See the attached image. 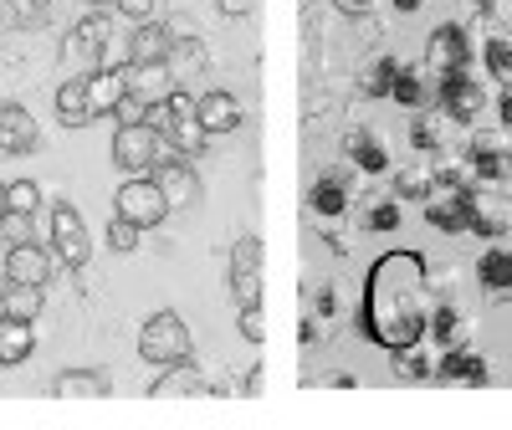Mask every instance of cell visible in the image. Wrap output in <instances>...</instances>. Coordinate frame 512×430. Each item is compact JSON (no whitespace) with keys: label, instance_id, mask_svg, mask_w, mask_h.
Wrapping results in <instances>:
<instances>
[{"label":"cell","instance_id":"6da1fadb","mask_svg":"<svg viewBox=\"0 0 512 430\" xmlns=\"http://www.w3.org/2000/svg\"><path fill=\"white\" fill-rule=\"evenodd\" d=\"M431 323V272H425L420 251H384L364 277V297L354 328L374 343V349H405V343L425 338Z\"/></svg>","mask_w":512,"mask_h":430},{"label":"cell","instance_id":"7a4b0ae2","mask_svg":"<svg viewBox=\"0 0 512 430\" xmlns=\"http://www.w3.org/2000/svg\"><path fill=\"white\" fill-rule=\"evenodd\" d=\"M139 354L149 364H190L195 359V338H190V323L180 313H154L144 328H139Z\"/></svg>","mask_w":512,"mask_h":430},{"label":"cell","instance_id":"3957f363","mask_svg":"<svg viewBox=\"0 0 512 430\" xmlns=\"http://www.w3.org/2000/svg\"><path fill=\"white\" fill-rule=\"evenodd\" d=\"M436 103L451 123H477L487 108V93L472 77V67H451V72H436Z\"/></svg>","mask_w":512,"mask_h":430},{"label":"cell","instance_id":"277c9868","mask_svg":"<svg viewBox=\"0 0 512 430\" xmlns=\"http://www.w3.org/2000/svg\"><path fill=\"white\" fill-rule=\"evenodd\" d=\"M164 159V139L149 123H118L113 134V164L123 175H154V164Z\"/></svg>","mask_w":512,"mask_h":430},{"label":"cell","instance_id":"5b68a950","mask_svg":"<svg viewBox=\"0 0 512 430\" xmlns=\"http://www.w3.org/2000/svg\"><path fill=\"white\" fill-rule=\"evenodd\" d=\"M113 205H118L123 221H134L139 231L159 226L164 215H169V200H164V190H159V180H154V175H128V185L113 195Z\"/></svg>","mask_w":512,"mask_h":430},{"label":"cell","instance_id":"8992f818","mask_svg":"<svg viewBox=\"0 0 512 430\" xmlns=\"http://www.w3.org/2000/svg\"><path fill=\"white\" fill-rule=\"evenodd\" d=\"M52 246H57V267H72V272L88 267L93 236H88V226H82L77 205H57L52 210Z\"/></svg>","mask_w":512,"mask_h":430},{"label":"cell","instance_id":"52a82bcc","mask_svg":"<svg viewBox=\"0 0 512 430\" xmlns=\"http://www.w3.org/2000/svg\"><path fill=\"white\" fill-rule=\"evenodd\" d=\"M482 200V185H461V190H436L431 200H425V221H431L436 231L446 236H461L466 226H472V210Z\"/></svg>","mask_w":512,"mask_h":430},{"label":"cell","instance_id":"ba28073f","mask_svg":"<svg viewBox=\"0 0 512 430\" xmlns=\"http://www.w3.org/2000/svg\"><path fill=\"white\" fill-rule=\"evenodd\" d=\"M425 62H431V77L436 72H451V67H472L477 62V41L472 31H466L461 21H446L431 31V52H425Z\"/></svg>","mask_w":512,"mask_h":430},{"label":"cell","instance_id":"9c48e42d","mask_svg":"<svg viewBox=\"0 0 512 430\" xmlns=\"http://www.w3.org/2000/svg\"><path fill=\"white\" fill-rule=\"evenodd\" d=\"M466 164H472V180L482 185L507 180V128H477L472 144H466Z\"/></svg>","mask_w":512,"mask_h":430},{"label":"cell","instance_id":"30bf717a","mask_svg":"<svg viewBox=\"0 0 512 430\" xmlns=\"http://www.w3.org/2000/svg\"><path fill=\"white\" fill-rule=\"evenodd\" d=\"M154 180H159L169 210H190V205H200V175H195V164H190L185 154L159 159V164H154Z\"/></svg>","mask_w":512,"mask_h":430},{"label":"cell","instance_id":"8fae6325","mask_svg":"<svg viewBox=\"0 0 512 430\" xmlns=\"http://www.w3.org/2000/svg\"><path fill=\"white\" fill-rule=\"evenodd\" d=\"M57 267L52 251H41L36 241L31 246H6V272H0V282H26V287H47Z\"/></svg>","mask_w":512,"mask_h":430},{"label":"cell","instance_id":"7c38bea8","mask_svg":"<svg viewBox=\"0 0 512 430\" xmlns=\"http://www.w3.org/2000/svg\"><path fill=\"white\" fill-rule=\"evenodd\" d=\"M108 41H113V21H108L103 11H93V16H82V21L72 26V36H67V52H72V57H82L88 67H103V57H108Z\"/></svg>","mask_w":512,"mask_h":430},{"label":"cell","instance_id":"4fadbf2b","mask_svg":"<svg viewBox=\"0 0 512 430\" xmlns=\"http://www.w3.org/2000/svg\"><path fill=\"white\" fill-rule=\"evenodd\" d=\"M195 123L205 128V139L231 134V128L241 123V103H236V93H226V88L200 93V98H195Z\"/></svg>","mask_w":512,"mask_h":430},{"label":"cell","instance_id":"5bb4252c","mask_svg":"<svg viewBox=\"0 0 512 430\" xmlns=\"http://www.w3.org/2000/svg\"><path fill=\"white\" fill-rule=\"evenodd\" d=\"M436 379H441V384H487V379H492V364H487V354L456 343V349H446V354L436 359Z\"/></svg>","mask_w":512,"mask_h":430},{"label":"cell","instance_id":"9a60e30c","mask_svg":"<svg viewBox=\"0 0 512 430\" xmlns=\"http://www.w3.org/2000/svg\"><path fill=\"white\" fill-rule=\"evenodd\" d=\"M123 82L128 93L144 103H164L175 93V77H169V62H123Z\"/></svg>","mask_w":512,"mask_h":430},{"label":"cell","instance_id":"2e32d148","mask_svg":"<svg viewBox=\"0 0 512 430\" xmlns=\"http://www.w3.org/2000/svg\"><path fill=\"white\" fill-rule=\"evenodd\" d=\"M154 400H175V395H226V384H210L200 379L190 364H164V374L154 379Z\"/></svg>","mask_w":512,"mask_h":430},{"label":"cell","instance_id":"e0dca14e","mask_svg":"<svg viewBox=\"0 0 512 430\" xmlns=\"http://www.w3.org/2000/svg\"><path fill=\"white\" fill-rule=\"evenodd\" d=\"M36 144H41L36 118H31L21 103H6V108H0V149H6V154L16 159V154H31Z\"/></svg>","mask_w":512,"mask_h":430},{"label":"cell","instance_id":"ac0fdd59","mask_svg":"<svg viewBox=\"0 0 512 430\" xmlns=\"http://www.w3.org/2000/svg\"><path fill=\"white\" fill-rule=\"evenodd\" d=\"M344 154H349V164L364 169V175H384V169H390V149H384V139L364 123L344 134Z\"/></svg>","mask_w":512,"mask_h":430},{"label":"cell","instance_id":"d6986e66","mask_svg":"<svg viewBox=\"0 0 512 430\" xmlns=\"http://www.w3.org/2000/svg\"><path fill=\"white\" fill-rule=\"evenodd\" d=\"M477 282L497 297V303H512V246H487V251H482Z\"/></svg>","mask_w":512,"mask_h":430},{"label":"cell","instance_id":"ffe728a7","mask_svg":"<svg viewBox=\"0 0 512 430\" xmlns=\"http://www.w3.org/2000/svg\"><path fill=\"white\" fill-rule=\"evenodd\" d=\"M36 349V328L26 318H11V313H0V369H16L26 364Z\"/></svg>","mask_w":512,"mask_h":430},{"label":"cell","instance_id":"44dd1931","mask_svg":"<svg viewBox=\"0 0 512 430\" xmlns=\"http://www.w3.org/2000/svg\"><path fill=\"white\" fill-rule=\"evenodd\" d=\"M400 108H431L436 103V77L425 72V67H400V77H395V93H390Z\"/></svg>","mask_w":512,"mask_h":430},{"label":"cell","instance_id":"7402d4cb","mask_svg":"<svg viewBox=\"0 0 512 430\" xmlns=\"http://www.w3.org/2000/svg\"><path fill=\"white\" fill-rule=\"evenodd\" d=\"M466 231L482 236V241H502V236L512 231V205L497 200V195H482L477 210H472V226H466Z\"/></svg>","mask_w":512,"mask_h":430},{"label":"cell","instance_id":"603a6c76","mask_svg":"<svg viewBox=\"0 0 512 430\" xmlns=\"http://www.w3.org/2000/svg\"><path fill=\"white\" fill-rule=\"evenodd\" d=\"M108 390H113V384H108V374H98V369H67V374H57V384H52L57 400H103Z\"/></svg>","mask_w":512,"mask_h":430},{"label":"cell","instance_id":"cb8c5ba5","mask_svg":"<svg viewBox=\"0 0 512 430\" xmlns=\"http://www.w3.org/2000/svg\"><path fill=\"white\" fill-rule=\"evenodd\" d=\"M123 93H128V82H123V67H98V72L88 77V113H93V118L113 113Z\"/></svg>","mask_w":512,"mask_h":430},{"label":"cell","instance_id":"d4e9b609","mask_svg":"<svg viewBox=\"0 0 512 430\" xmlns=\"http://www.w3.org/2000/svg\"><path fill=\"white\" fill-rule=\"evenodd\" d=\"M169 52H175V36H169V26H159V21L134 26V41H128V62H169Z\"/></svg>","mask_w":512,"mask_h":430},{"label":"cell","instance_id":"484cf974","mask_svg":"<svg viewBox=\"0 0 512 430\" xmlns=\"http://www.w3.org/2000/svg\"><path fill=\"white\" fill-rule=\"evenodd\" d=\"M308 205L323 215V221H338V215H349V180H344V175H318L313 190H308Z\"/></svg>","mask_w":512,"mask_h":430},{"label":"cell","instance_id":"4316f807","mask_svg":"<svg viewBox=\"0 0 512 430\" xmlns=\"http://www.w3.org/2000/svg\"><path fill=\"white\" fill-rule=\"evenodd\" d=\"M425 333H431L441 349H456V343H466V333H472V318H466L456 303H436V308H431V323H425Z\"/></svg>","mask_w":512,"mask_h":430},{"label":"cell","instance_id":"83f0119b","mask_svg":"<svg viewBox=\"0 0 512 430\" xmlns=\"http://www.w3.org/2000/svg\"><path fill=\"white\" fill-rule=\"evenodd\" d=\"M41 308H47V292H41V287H26V282H0V313L36 323V318H41Z\"/></svg>","mask_w":512,"mask_h":430},{"label":"cell","instance_id":"f1b7e54d","mask_svg":"<svg viewBox=\"0 0 512 430\" xmlns=\"http://www.w3.org/2000/svg\"><path fill=\"white\" fill-rule=\"evenodd\" d=\"M57 118L67 128L93 123V113H88V77H72V82H62V88H57Z\"/></svg>","mask_w":512,"mask_h":430},{"label":"cell","instance_id":"f546056e","mask_svg":"<svg viewBox=\"0 0 512 430\" xmlns=\"http://www.w3.org/2000/svg\"><path fill=\"white\" fill-rule=\"evenodd\" d=\"M395 379H405V384L436 379V359L425 354V338H420V343H405V349H395Z\"/></svg>","mask_w":512,"mask_h":430},{"label":"cell","instance_id":"4dcf8cb0","mask_svg":"<svg viewBox=\"0 0 512 430\" xmlns=\"http://www.w3.org/2000/svg\"><path fill=\"white\" fill-rule=\"evenodd\" d=\"M436 195V175H431V164H405L400 175H395V200H431Z\"/></svg>","mask_w":512,"mask_h":430},{"label":"cell","instance_id":"1f68e13d","mask_svg":"<svg viewBox=\"0 0 512 430\" xmlns=\"http://www.w3.org/2000/svg\"><path fill=\"white\" fill-rule=\"evenodd\" d=\"M431 175H436V190H461V185H477V180H472V164L456 159V154H436Z\"/></svg>","mask_w":512,"mask_h":430},{"label":"cell","instance_id":"d6a6232c","mask_svg":"<svg viewBox=\"0 0 512 430\" xmlns=\"http://www.w3.org/2000/svg\"><path fill=\"white\" fill-rule=\"evenodd\" d=\"M400 67H405V62H395V57H379V62H369V72H364V93H369V98H390V93H395V77H400Z\"/></svg>","mask_w":512,"mask_h":430},{"label":"cell","instance_id":"836d02e7","mask_svg":"<svg viewBox=\"0 0 512 430\" xmlns=\"http://www.w3.org/2000/svg\"><path fill=\"white\" fill-rule=\"evenodd\" d=\"M231 297L241 308H262V272H241L231 267Z\"/></svg>","mask_w":512,"mask_h":430},{"label":"cell","instance_id":"e575fe53","mask_svg":"<svg viewBox=\"0 0 512 430\" xmlns=\"http://www.w3.org/2000/svg\"><path fill=\"white\" fill-rule=\"evenodd\" d=\"M482 57H487V72L497 82H512V36H492Z\"/></svg>","mask_w":512,"mask_h":430},{"label":"cell","instance_id":"d590c367","mask_svg":"<svg viewBox=\"0 0 512 430\" xmlns=\"http://www.w3.org/2000/svg\"><path fill=\"white\" fill-rule=\"evenodd\" d=\"M364 231H400V200H374L364 210Z\"/></svg>","mask_w":512,"mask_h":430},{"label":"cell","instance_id":"8d00e7d4","mask_svg":"<svg viewBox=\"0 0 512 430\" xmlns=\"http://www.w3.org/2000/svg\"><path fill=\"white\" fill-rule=\"evenodd\" d=\"M0 236H6V246H31V241H36L31 215H21V210H6V221H0Z\"/></svg>","mask_w":512,"mask_h":430},{"label":"cell","instance_id":"74e56055","mask_svg":"<svg viewBox=\"0 0 512 430\" xmlns=\"http://www.w3.org/2000/svg\"><path fill=\"white\" fill-rule=\"evenodd\" d=\"M231 267H241V272H262V241H256V236H236V246H231Z\"/></svg>","mask_w":512,"mask_h":430},{"label":"cell","instance_id":"f35d334b","mask_svg":"<svg viewBox=\"0 0 512 430\" xmlns=\"http://www.w3.org/2000/svg\"><path fill=\"white\" fill-rule=\"evenodd\" d=\"M410 144H415L420 154H441V128H436L431 118H415V123H410Z\"/></svg>","mask_w":512,"mask_h":430},{"label":"cell","instance_id":"ab89813d","mask_svg":"<svg viewBox=\"0 0 512 430\" xmlns=\"http://www.w3.org/2000/svg\"><path fill=\"white\" fill-rule=\"evenodd\" d=\"M139 236H144V231H139L134 221L113 215V226H108V246H113V251H139Z\"/></svg>","mask_w":512,"mask_h":430},{"label":"cell","instance_id":"60d3db41","mask_svg":"<svg viewBox=\"0 0 512 430\" xmlns=\"http://www.w3.org/2000/svg\"><path fill=\"white\" fill-rule=\"evenodd\" d=\"M6 200H11V210L31 215L41 205V190H36V180H16V185H6Z\"/></svg>","mask_w":512,"mask_h":430},{"label":"cell","instance_id":"b9f144b4","mask_svg":"<svg viewBox=\"0 0 512 430\" xmlns=\"http://www.w3.org/2000/svg\"><path fill=\"white\" fill-rule=\"evenodd\" d=\"M113 6L134 21V26H149V21H159V6L164 0H113Z\"/></svg>","mask_w":512,"mask_h":430},{"label":"cell","instance_id":"7bdbcfd3","mask_svg":"<svg viewBox=\"0 0 512 430\" xmlns=\"http://www.w3.org/2000/svg\"><path fill=\"white\" fill-rule=\"evenodd\" d=\"M11 21H16V26L47 21V0H11Z\"/></svg>","mask_w":512,"mask_h":430},{"label":"cell","instance_id":"ee69618b","mask_svg":"<svg viewBox=\"0 0 512 430\" xmlns=\"http://www.w3.org/2000/svg\"><path fill=\"white\" fill-rule=\"evenodd\" d=\"M241 338H246V343H262V338H267V318H262V308H241Z\"/></svg>","mask_w":512,"mask_h":430},{"label":"cell","instance_id":"f6af8a7d","mask_svg":"<svg viewBox=\"0 0 512 430\" xmlns=\"http://www.w3.org/2000/svg\"><path fill=\"white\" fill-rule=\"evenodd\" d=\"M144 113H149V103H144V98H134V93H123V98H118V108H113V118H118V123H144Z\"/></svg>","mask_w":512,"mask_h":430},{"label":"cell","instance_id":"bcb514c9","mask_svg":"<svg viewBox=\"0 0 512 430\" xmlns=\"http://www.w3.org/2000/svg\"><path fill=\"white\" fill-rule=\"evenodd\" d=\"M333 313H338L333 282H313V318H333Z\"/></svg>","mask_w":512,"mask_h":430},{"label":"cell","instance_id":"7dc6e473","mask_svg":"<svg viewBox=\"0 0 512 430\" xmlns=\"http://www.w3.org/2000/svg\"><path fill=\"white\" fill-rule=\"evenodd\" d=\"M318 338H323V318H313V313H308L303 323H297V343H303V349H313Z\"/></svg>","mask_w":512,"mask_h":430},{"label":"cell","instance_id":"c3c4849f","mask_svg":"<svg viewBox=\"0 0 512 430\" xmlns=\"http://www.w3.org/2000/svg\"><path fill=\"white\" fill-rule=\"evenodd\" d=\"M256 11V0H221V16H231V21H246Z\"/></svg>","mask_w":512,"mask_h":430},{"label":"cell","instance_id":"681fc988","mask_svg":"<svg viewBox=\"0 0 512 430\" xmlns=\"http://www.w3.org/2000/svg\"><path fill=\"white\" fill-rule=\"evenodd\" d=\"M497 118H502V128H507V134H512V88L502 93V103H497Z\"/></svg>","mask_w":512,"mask_h":430},{"label":"cell","instance_id":"f907efd6","mask_svg":"<svg viewBox=\"0 0 512 430\" xmlns=\"http://www.w3.org/2000/svg\"><path fill=\"white\" fill-rule=\"evenodd\" d=\"M333 6H338V11H349V16H364L374 0H333Z\"/></svg>","mask_w":512,"mask_h":430},{"label":"cell","instance_id":"816d5d0a","mask_svg":"<svg viewBox=\"0 0 512 430\" xmlns=\"http://www.w3.org/2000/svg\"><path fill=\"white\" fill-rule=\"evenodd\" d=\"M241 390H246V395H262V390H267V379H262V369H256V374H246V384H241Z\"/></svg>","mask_w":512,"mask_h":430},{"label":"cell","instance_id":"f5cc1de1","mask_svg":"<svg viewBox=\"0 0 512 430\" xmlns=\"http://www.w3.org/2000/svg\"><path fill=\"white\" fill-rule=\"evenodd\" d=\"M420 6H425V0H395V11H400V16H415Z\"/></svg>","mask_w":512,"mask_h":430},{"label":"cell","instance_id":"db71d44e","mask_svg":"<svg viewBox=\"0 0 512 430\" xmlns=\"http://www.w3.org/2000/svg\"><path fill=\"white\" fill-rule=\"evenodd\" d=\"M6 210H11V200H6V185H0V221H6Z\"/></svg>","mask_w":512,"mask_h":430},{"label":"cell","instance_id":"11a10c76","mask_svg":"<svg viewBox=\"0 0 512 430\" xmlns=\"http://www.w3.org/2000/svg\"><path fill=\"white\" fill-rule=\"evenodd\" d=\"M88 6H93V11H103V6H113V0H88Z\"/></svg>","mask_w":512,"mask_h":430}]
</instances>
